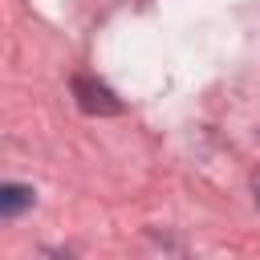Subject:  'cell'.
<instances>
[{"label": "cell", "mask_w": 260, "mask_h": 260, "mask_svg": "<svg viewBox=\"0 0 260 260\" xmlns=\"http://www.w3.org/2000/svg\"><path fill=\"white\" fill-rule=\"evenodd\" d=\"M73 98H77V106H81L85 114H93V118H114V114H122V98H118L106 81H98L93 73H77V77H73Z\"/></svg>", "instance_id": "cell-1"}, {"label": "cell", "mask_w": 260, "mask_h": 260, "mask_svg": "<svg viewBox=\"0 0 260 260\" xmlns=\"http://www.w3.org/2000/svg\"><path fill=\"white\" fill-rule=\"evenodd\" d=\"M32 199H37L32 187H24V183H4V187H0V215H4V219H16L20 211L32 207Z\"/></svg>", "instance_id": "cell-2"}, {"label": "cell", "mask_w": 260, "mask_h": 260, "mask_svg": "<svg viewBox=\"0 0 260 260\" xmlns=\"http://www.w3.org/2000/svg\"><path fill=\"white\" fill-rule=\"evenodd\" d=\"M252 191H256V207H260V171L252 175Z\"/></svg>", "instance_id": "cell-3"}]
</instances>
